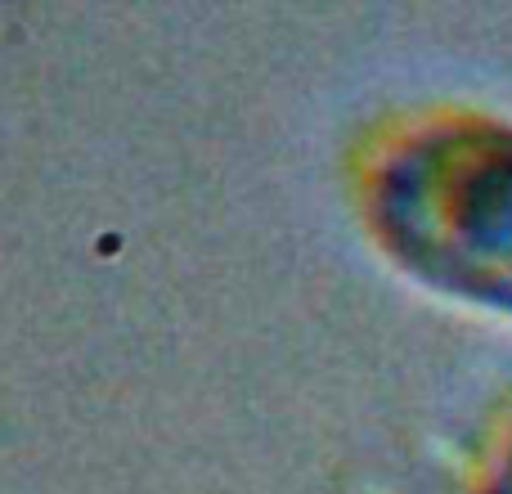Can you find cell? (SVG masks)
<instances>
[{
	"label": "cell",
	"instance_id": "1",
	"mask_svg": "<svg viewBox=\"0 0 512 494\" xmlns=\"http://www.w3.org/2000/svg\"><path fill=\"white\" fill-rule=\"evenodd\" d=\"M369 221L414 274L454 292H499L512 239V140L490 131L405 140L373 171Z\"/></svg>",
	"mask_w": 512,
	"mask_h": 494
}]
</instances>
